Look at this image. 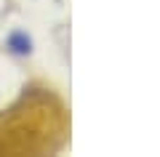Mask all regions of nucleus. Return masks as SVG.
<instances>
[{"instance_id":"nucleus-1","label":"nucleus","mask_w":160,"mask_h":157,"mask_svg":"<svg viewBox=\"0 0 160 157\" xmlns=\"http://www.w3.org/2000/svg\"><path fill=\"white\" fill-rule=\"evenodd\" d=\"M8 51L11 53H16V56H29L32 53V37H29L27 32H13L8 35Z\"/></svg>"}]
</instances>
